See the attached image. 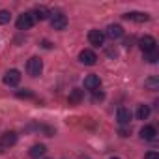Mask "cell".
Here are the masks:
<instances>
[{"instance_id": "6da1fadb", "label": "cell", "mask_w": 159, "mask_h": 159, "mask_svg": "<svg viewBox=\"0 0 159 159\" xmlns=\"http://www.w3.org/2000/svg\"><path fill=\"white\" fill-rule=\"evenodd\" d=\"M49 17H51V26H52L54 30H66V26H67V17H66L64 11H60V10L51 11Z\"/></svg>"}, {"instance_id": "7a4b0ae2", "label": "cell", "mask_w": 159, "mask_h": 159, "mask_svg": "<svg viewBox=\"0 0 159 159\" xmlns=\"http://www.w3.org/2000/svg\"><path fill=\"white\" fill-rule=\"evenodd\" d=\"M26 69H28V75H30V77H39V75H41V71H43V62H41V58L32 56V58L28 60Z\"/></svg>"}, {"instance_id": "3957f363", "label": "cell", "mask_w": 159, "mask_h": 159, "mask_svg": "<svg viewBox=\"0 0 159 159\" xmlns=\"http://www.w3.org/2000/svg\"><path fill=\"white\" fill-rule=\"evenodd\" d=\"M155 45H157V41H155L152 36H144V38L139 39V47H140V51H142L144 54L153 52V51H155Z\"/></svg>"}, {"instance_id": "277c9868", "label": "cell", "mask_w": 159, "mask_h": 159, "mask_svg": "<svg viewBox=\"0 0 159 159\" xmlns=\"http://www.w3.org/2000/svg\"><path fill=\"white\" fill-rule=\"evenodd\" d=\"M79 60H81L84 66H94L98 62V54L90 49H83L81 52H79Z\"/></svg>"}, {"instance_id": "5b68a950", "label": "cell", "mask_w": 159, "mask_h": 159, "mask_svg": "<svg viewBox=\"0 0 159 159\" xmlns=\"http://www.w3.org/2000/svg\"><path fill=\"white\" fill-rule=\"evenodd\" d=\"M34 17H32V13H23V15H19V19H17V28L19 30H30L32 26H34Z\"/></svg>"}, {"instance_id": "8992f818", "label": "cell", "mask_w": 159, "mask_h": 159, "mask_svg": "<svg viewBox=\"0 0 159 159\" xmlns=\"http://www.w3.org/2000/svg\"><path fill=\"white\" fill-rule=\"evenodd\" d=\"M19 83H21V73L17 69L6 71V75H4V84L6 86H17Z\"/></svg>"}, {"instance_id": "52a82bcc", "label": "cell", "mask_w": 159, "mask_h": 159, "mask_svg": "<svg viewBox=\"0 0 159 159\" xmlns=\"http://www.w3.org/2000/svg\"><path fill=\"white\" fill-rule=\"evenodd\" d=\"M131 118H133V114H131V111H129V109L120 107V109L116 111V120H118V124H120V125H129Z\"/></svg>"}, {"instance_id": "ba28073f", "label": "cell", "mask_w": 159, "mask_h": 159, "mask_svg": "<svg viewBox=\"0 0 159 159\" xmlns=\"http://www.w3.org/2000/svg\"><path fill=\"white\" fill-rule=\"evenodd\" d=\"M88 41L94 45V47H101L103 41H105V34L101 30H90L88 32Z\"/></svg>"}, {"instance_id": "9c48e42d", "label": "cell", "mask_w": 159, "mask_h": 159, "mask_svg": "<svg viewBox=\"0 0 159 159\" xmlns=\"http://www.w3.org/2000/svg\"><path fill=\"white\" fill-rule=\"evenodd\" d=\"M84 99V92L81 90V88H73L71 92H69V96H67V103L69 105H79Z\"/></svg>"}, {"instance_id": "30bf717a", "label": "cell", "mask_w": 159, "mask_h": 159, "mask_svg": "<svg viewBox=\"0 0 159 159\" xmlns=\"http://www.w3.org/2000/svg\"><path fill=\"white\" fill-rule=\"evenodd\" d=\"M99 86H101V79H99L98 75H88V77L84 79V88H86V90H92V92H94V90H98Z\"/></svg>"}, {"instance_id": "8fae6325", "label": "cell", "mask_w": 159, "mask_h": 159, "mask_svg": "<svg viewBox=\"0 0 159 159\" xmlns=\"http://www.w3.org/2000/svg\"><path fill=\"white\" fill-rule=\"evenodd\" d=\"M103 34L109 36L111 39H118V38L124 36V28H122L120 25H109V26H107V32H103Z\"/></svg>"}, {"instance_id": "7c38bea8", "label": "cell", "mask_w": 159, "mask_h": 159, "mask_svg": "<svg viewBox=\"0 0 159 159\" xmlns=\"http://www.w3.org/2000/svg\"><path fill=\"white\" fill-rule=\"evenodd\" d=\"M124 19L135 21V23H146V21H150V15L148 13H140V11H131V13H125Z\"/></svg>"}, {"instance_id": "4fadbf2b", "label": "cell", "mask_w": 159, "mask_h": 159, "mask_svg": "<svg viewBox=\"0 0 159 159\" xmlns=\"http://www.w3.org/2000/svg\"><path fill=\"white\" fill-rule=\"evenodd\" d=\"M17 142V133L15 131H6L4 135H2V142H0V144H2L4 148H10V146H13Z\"/></svg>"}, {"instance_id": "5bb4252c", "label": "cell", "mask_w": 159, "mask_h": 159, "mask_svg": "<svg viewBox=\"0 0 159 159\" xmlns=\"http://www.w3.org/2000/svg\"><path fill=\"white\" fill-rule=\"evenodd\" d=\"M155 135H157V131H155L153 125H144L140 129V139H144V140H153Z\"/></svg>"}, {"instance_id": "9a60e30c", "label": "cell", "mask_w": 159, "mask_h": 159, "mask_svg": "<svg viewBox=\"0 0 159 159\" xmlns=\"http://www.w3.org/2000/svg\"><path fill=\"white\" fill-rule=\"evenodd\" d=\"M49 15H51V11H49L45 6H36V8H34V13H32V17L38 19V21H43V19H47Z\"/></svg>"}, {"instance_id": "2e32d148", "label": "cell", "mask_w": 159, "mask_h": 159, "mask_svg": "<svg viewBox=\"0 0 159 159\" xmlns=\"http://www.w3.org/2000/svg\"><path fill=\"white\" fill-rule=\"evenodd\" d=\"M45 152H47V148H45L43 144H34V146L30 148V152H28V153H30V157L38 159V157H41V155H43Z\"/></svg>"}, {"instance_id": "e0dca14e", "label": "cell", "mask_w": 159, "mask_h": 159, "mask_svg": "<svg viewBox=\"0 0 159 159\" xmlns=\"http://www.w3.org/2000/svg\"><path fill=\"white\" fill-rule=\"evenodd\" d=\"M150 107L148 105H139V109H137V118L139 120H146L148 116H150Z\"/></svg>"}, {"instance_id": "ac0fdd59", "label": "cell", "mask_w": 159, "mask_h": 159, "mask_svg": "<svg viewBox=\"0 0 159 159\" xmlns=\"http://www.w3.org/2000/svg\"><path fill=\"white\" fill-rule=\"evenodd\" d=\"M11 19V13L6 11V10H0V25H8Z\"/></svg>"}, {"instance_id": "d6986e66", "label": "cell", "mask_w": 159, "mask_h": 159, "mask_svg": "<svg viewBox=\"0 0 159 159\" xmlns=\"http://www.w3.org/2000/svg\"><path fill=\"white\" fill-rule=\"evenodd\" d=\"M157 58H159V56H157V52H155V51H153V52L144 54V60H146V62H150V64H155V62H157Z\"/></svg>"}, {"instance_id": "ffe728a7", "label": "cell", "mask_w": 159, "mask_h": 159, "mask_svg": "<svg viewBox=\"0 0 159 159\" xmlns=\"http://www.w3.org/2000/svg\"><path fill=\"white\" fill-rule=\"evenodd\" d=\"M146 86H150L152 90H157V86H159V83H157V79H155V77L148 79V81H146Z\"/></svg>"}, {"instance_id": "44dd1931", "label": "cell", "mask_w": 159, "mask_h": 159, "mask_svg": "<svg viewBox=\"0 0 159 159\" xmlns=\"http://www.w3.org/2000/svg\"><path fill=\"white\" fill-rule=\"evenodd\" d=\"M92 94H94V99H96V101H98V99H103V98H105V94H103V92H99V88H98V90H94Z\"/></svg>"}, {"instance_id": "7402d4cb", "label": "cell", "mask_w": 159, "mask_h": 159, "mask_svg": "<svg viewBox=\"0 0 159 159\" xmlns=\"http://www.w3.org/2000/svg\"><path fill=\"white\" fill-rule=\"evenodd\" d=\"M144 159H159V153H157V152H148V153L144 155Z\"/></svg>"}, {"instance_id": "603a6c76", "label": "cell", "mask_w": 159, "mask_h": 159, "mask_svg": "<svg viewBox=\"0 0 159 159\" xmlns=\"http://www.w3.org/2000/svg\"><path fill=\"white\" fill-rule=\"evenodd\" d=\"M17 98H32V92L25 90V92H17Z\"/></svg>"}, {"instance_id": "cb8c5ba5", "label": "cell", "mask_w": 159, "mask_h": 159, "mask_svg": "<svg viewBox=\"0 0 159 159\" xmlns=\"http://www.w3.org/2000/svg\"><path fill=\"white\" fill-rule=\"evenodd\" d=\"M129 133H131V129H125V127L120 129V137H129Z\"/></svg>"}, {"instance_id": "d4e9b609", "label": "cell", "mask_w": 159, "mask_h": 159, "mask_svg": "<svg viewBox=\"0 0 159 159\" xmlns=\"http://www.w3.org/2000/svg\"><path fill=\"white\" fill-rule=\"evenodd\" d=\"M2 152H4V146H2V144H0V153H2Z\"/></svg>"}, {"instance_id": "484cf974", "label": "cell", "mask_w": 159, "mask_h": 159, "mask_svg": "<svg viewBox=\"0 0 159 159\" xmlns=\"http://www.w3.org/2000/svg\"><path fill=\"white\" fill-rule=\"evenodd\" d=\"M111 159H120V157H111Z\"/></svg>"}]
</instances>
